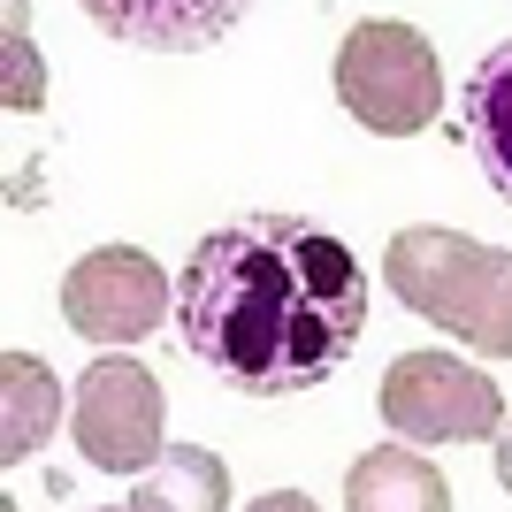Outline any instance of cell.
I'll return each instance as SVG.
<instances>
[{"label":"cell","mask_w":512,"mask_h":512,"mask_svg":"<svg viewBox=\"0 0 512 512\" xmlns=\"http://www.w3.org/2000/svg\"><path fill=\"white\" fill-rule=\"evenodd\" d=\"M176 337L237 398H299L367 337V276L337 230L306 214H237L176 276Z\"/></svg>","instance_id":"6da1fadb"},{"label":"cell","mask_w":512,"mask_h":512,"mask_svg":"<svg viewBox=\"0 0 512 512\" xmlns=\"http://www.w3.org/2000/svg\"><path fill=\"white\" fill-rule=\"evenodd\" d=\"M383 276L398 291V306L421 314L428 329L459 337L482 360H512V253L505 245L413 222V230L390 237Z\"/></svg>","instance_id":"7a4b0ae2"},{"label":"cell","mask_w":512,"mask_h":512,"mask_svg":"<svg viewBox=\"0 0 512 512\" xmlns=\"http://www.w3.org/2000/svg\"><path fill=\"white\" fill-rule=\"evenodd\" d=\"M337 100L352 107V123L375 138H413L444 115V69L436 46L398 16H360L337 46Z\"/></svg>","instance_id":"3957f363"},{"label":"cell","mask_w":512,"mask_h":512,"mask_svg":"<svg viewBox=\"0 0 512 512\" xmlns=\"http://www.w3.org/2000/svg\"><path fill=\"white\" fill-rule=\"evenodd\" d=\"M375 406H383L390 436H406V444H482V436L497 444V428H505V390L459 352H398Z\"/></svg>","instance_id":"277c9868"},{"label":"cell","mask_w":512,"mask_h":512,"mask_svg":"<svg viewBox=\"0 0 512 512\" xmlns=\"http://www.w3.org/2000/svg\"><path fill=\"white\" fill-rule=\"evenodd\" d=\"M161 421H169V398L153 383V367L138 360H92L77 375V451H85V467L100 474H146L161 459Z\"/></svg>","instance_id":"5b68a950"},{"label":"cell","mask_w":512,"mask_h":512,"mask_svg":"<svg viewBox=\"0 0 512 512\" xmlns=\"http://www.w3.org/2000/svg\"><path fill=\"white\" fill-rule=\"evenodd\" d=\"M169 314V276L138 245H100L62 276V321L85 344H138Z\"/></svg>","instance_id":"8992f818"},{"label":"cell","mask_w":512,"mask_h":512,"mask_svg":"<svg viewBox=\"0 0 512 512\" xmlns=\"http://www.w3.org/2000/svg\"><path fill=\"white\" fill-rule=\"evenodd\" d=\"M92 16V31L123 46H146V54H199V46H222L245 23L253 0H77Z\"/></svg>","instance_id":"52a82bcc"},{"label":"cell","mask_w":512,"mask_h":512,"mask_svg":"<svg viewBox=\"0 0 512 512\" xmlns=\"http://www.w3.org/2000/svg\"><path fill=\"white\" fill-rule=\"evenodd\" d=\"M459 115H467V146L490 176V192L512 207V39L482 54L467 85H459Z\"/></svg>","instance_id":"ba28073f"},{"label":"cell","mask_w":512,"mask_h":512,"mask_svg":"<svg viewBox=\"0 0 512 512\" xmlns=\"http://www.w3.org/2000/svg\"><path fill=\"white\" fill-rule=\"evenodd\" d=\"M62 421V383L39 352H0V467H23Z\"/></svg>","instance_id":"9c48e42d"},{"label":"cell","mask_w":512,"mask_h":512,"mask_svg":"<svg viewBox=\"0 0 512 512\" xmlns=\"http://www.w3.org/2000/svg\"><path fill=\"white\" fill-rule=\"evenodd\" d=\"M130 512H222L230 505V467L207 444H169L146 474H130Z\"/></svg>","instance_id":"30bf717a"},{"label":"cell","mask_w":512,"mask_h":512,"mask_svg":"<svg viewBox=\"0 0 512 512\" xmlns=\"http://www.w3.org/2000/svg\"><path fill=\"white\" fill-rule=\"evenodd\" d=\"M337 505H344V512H398V505H413V512H444V505H451V482L428 467L421 451L383 444V451H367L360 467H352V482H344Z\"/></svg>","instance_id":"8fae6325"},{"label":"cell","mask_w":512,"mask_h":512,"mask_svg":"<svg viewBox=\"0 0 512 512\" xmlns=\"http://www.w3.org/2000/svg\"><path fill=\"white\" fill-rule=\"evenodd\" d=\"M39 100H46L39 54H31V46H23V23L8 16V107H16V115H39Z\"/></svg>","instance_id":"7c38bea8"},{"label":"cell","mask_w":512,"mask_h":512,"mask_svg":"<svg viewBox=\"0 0 512 512\" xmlns=\"http://www.w3.org/2000/svg\"><path fill=\"white\" fill-rule=\"evenodd\" d=\"M497 490H505V497H512V421H505V428H497Z\"/></svg>","instance_id":"4fadbf2b"}]
</instances>
